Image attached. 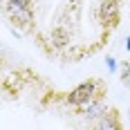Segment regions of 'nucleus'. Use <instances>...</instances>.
Listing matches in <instances>:
<instances>
[{"instance_id":"nucleus-4","label":"nucleus","mask_w":130,"mask_h":130,"mask_svg":"<svg viewBox=\"0 0 130 130\" xmlns=\"http://www.w3.org/2000/svg\"><path fill=\"white\" fill-rule=\"evenodd\" d=\"M128 72H130V65H128V63H123V76H121V78H123L126 83L130 81V78H128Z\"/></svg>"},{"instance_id":"nucleus-3","label":"nucleus","mask_w":130,"mask_h":130,"mask_svg":"<svg viewBox=\"0 0 130 130\" xmlns=\"http://www.w3.org/2000/svg\"><path fill=\"white\" fill-rule=\"evenodd\" d=\"M101 130H121V126H119V115H117V110H110V112L105 115L103 123H101Z\"/></svg>"},{"instance_id":"nucleus-1","label":"nucleus","mask_w":130,"mask_h":130,"mask_svg":"<svg viewBox=\"0 0 130 130\" xmlns=\"http://www.w3.org/2000/svg\"><path fill=\"white\" fill-rule=\"evenodd\" d=\"M99 83L96 81H85V83H81V85H76L74 90L67 94V103L70 105H83L88 103V101H92L94 99V88H96Z\"/></svg>"},{"instance_id":"nucleus-2","label":"nucleus","mask_w":130,"mask_h":130,"mask_svg":"<svg viewBox=\"0 0 130 130\" xmlns=\"http://www.w3.org/2000/svg\"><path fill=\"white\" fill-rule=\"evenodd\" d=\"M101 20L108 27H115L119 23V2L117 0H103L101 2Z\"/></svg>"}]
</instances>
